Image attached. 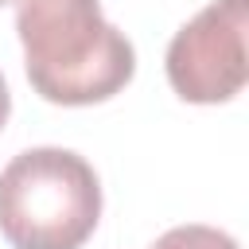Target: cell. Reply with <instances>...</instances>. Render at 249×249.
<instances>
[{"instance_id":"obj_4","label":"cell","mask_w":249,"mask_h":249,"mask_svg":"<svg viewBox=\"0 0 249 249\" xmlns=\"http://www.w3.org/2000/svg\"><path fill=\"white\" fill-rule=\"evenodd\" d=\"M152 249H241V245H237L226 230L191 222V226H175V230H167L163 237H156Z\"/></svg>"},{"instance_id":"obj_1","label":"cell","mask_w":249,"mask_h":249,"mask_svg":"<svg viewBox=\"0 0 249 249\" xmlns=\"http://www.w3.org/2000/svg\"><path fill=\"white\" fill-rule=\"evenodd\" d=\"M27 82L54 105H97L136 74V51L101 0H16Z\"/></svg>"},{"instance_id":"obj_6","label":"cell","mask_w":249,"mask_h":249,"mask_svg":"<svg viewBox=\"0 0 249 249\" xmlns=\"http://www.w3.org/2000/svg\"><path fill=\"white\" fill-rule=\"evenodd\" d=\"M4 4H16V0H0V8H4Z\"/></svg>"},{"instance_id":"obj_5","label":"cell","mask_w":249,"mask_h":249,"mask_svg":"<svg viewBox=\"0 0 249 249\" xmlns=\"http://www.w3.org/2000/svg\"><path fill=\"white\" fill-rule=\"evenodd\" d=\"M8 113H12V93H8V82L0 74V128L8 124Z\"/></svg>"},{"instance_id":"obj_2","label":"cell","mask_w":249,"mask_h":249,"mask_svg":"<svg viewBox=\"0 0 249 249\" xmlns=\"http://www.w3.org/2000/svg\"><path fill=\"white\" fill-rule=\"evenodd\" d=\"M97 218V171L70 148H27L0 171V233L12 249H82Z\"/></svg>"},{"instance_id":"obj_3","label":"cell","mask_w":249,"mask_h":249,"mask_svg":"<svg viewBox=\"0 0 249 249\" xmlns=\"http://www.w3.org/2000/svg\"><path fill=\"white\" fill-rule=\"evenodd\" d=\"M249 0H210L167 43V82L183 101L222 105L249 82Z\"/></svg>"}]
</instances>
